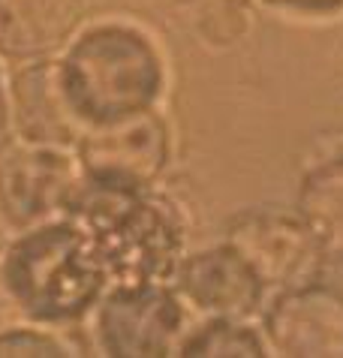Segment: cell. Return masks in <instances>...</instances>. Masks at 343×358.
<instances>
[{"mask_svg":"<svg viewBox=\"0 0 343 358\" xmlns=\"http://www.w3.org/2000/svg\"><path fill=\"white\" fill-rule=\"evenodd\" d=\"M106 289V268L73 217L18 229L0 241V322H36L78 334Z\"/></svg>","mask_w":343,"mask_h":358,"instance_id":"6da1fadb","label":"cell"},{"mask_svg":"<svg viewBox=\"0 0 343 358\" xmlns=\"http://www.w3.org/2000/svg\"><path fill=\"white\" fill-rule=\"evenodd\" d=\"M57 73L82 127L157 108L169 91V57L160 36L124 15L88 18L57 55Z\"/></svg>","mask_w":343,"mask_h":358,"instance_id":"7a4b0ae2","label":"cell"},{"mask_svg":"<svg viewBox=\"0 0 343 358\" xmlns=\"http://www.w3.org/2000/svg\"><path fill=\"white\" fill-rule=\"evenodd\" d=\"M66 217L85 229L115 283H172L187 253V211L178 199L145 187L120 190L82 178Z\"/></svg>","mask_w":343,"mask_h":358,"instance_id":"3957f363","label":"cell"},{"mask_svg":"<svg viewBox=\"0 0 343 358\" xmlns=\"http://www.w3.org/2000/svg\"><path fill=\"white\" fill-rule=\"evenodd\" d=\"M190 322L193 313L172 283H115L82 325L85 350L108 358L175 355Z\"/></svg>","mask_w":343,"mask_h":358,"instance_id":"277c9868","label":"cell"},{"mask_svg":"<svg viewBox=\"0 0 343 358\" xmlns=\"http://www.w3.org/2000/svg\"><path fill=\"white\" fill-rule=\"evenodd\" d=\"M73 154L85 181L120 190H145L157 187L169 172L175 133L157 106L112 124L85 127L73 145Z\"/></svg>","mask_w":343,"mask_h":358,"instance_id":"5b68a950","label":"cell"},{"mask_svg":"<svg viewBox=\"0 0 343 358\" xmlns=\"http://www.w3.org/2000/svg\"><path fill=\"white\" fill-rule=\"evenodd\" d=\"M223 238L250 262L268 292L322 280V268L328 265L298 211L247 208L229 217Z\"/></svg>","mask_w":343,"mask_h":358,"instance_id":"8992f818","label":"cell"},{"mask_svg":"<svg viewBox=\"0 0 343 358\" xmlns=\"http://www.w3.org/2000/svg\"><path fill=\"white\" fill-rule=\"evenodd\" d=\"M78 184L73 148L13 142L0 154V226L18 232L64 217Z\"/></svg>","mask_w":343,"mask_h":358,"instance_id":"52a82bcc","label":"cell"},{"mask_svg":"<svg viewBox=\"0 0 343 358\" xmlns=\"http://www.w3.org/2000/svg\"><path fill=\"white\" fill-rule=\"evenodd\" d=\"M172 286L187 310L202 320H259L271 295L226 238L187 250L172 274Z\"/></svg>","mask_w":343,"mask_h":358,"instance_id":"ba28073f","label":"cell"},{"mask_svg":"<svg viewBox=\"0 0 343 358\" xmlns=\"http://www.w3.org/2000/svg\"><path fill=\"white\" fill-rule=\"evenodd\" d=\"M259 331L268 355L343 358V292L322 280L271 292Z\"/></svg>","mask_w":343,"mask_h":358,"instance_id":"9c48e42d","label":"cell"},{"mask_svg":"<svg viewBox=\"0 0 343 358\" xmlns=\"http://www.w3.org/2000/svg\"><path fill=\"white\" fill-rule=\"evenodd\" d=\"M9 103L15 142L73 148L85 130L60 85L57 57L9 66Z\"/></svg>","mask_w":343,"mask_h":358,"instance_id":"30bf717a","label":"cell"},{"mask_svg":"<svg viewBox=\"0 0 343 358\" xmlns=\"http://www.w3.org/2000/svg\"><path fill=\"white\" fill-rule=\"evenodd\" d=\"M88 18V0H0V61L57 57Z\"/></svg>","mask_w":343,"mask_h":358,"instance_id":"8fae6325","label":"cell"},{"mask_svg":"<svg viewBox=\"0 0 343 358\" xmlns=\"http://www.w3.org/2000/svg\"><path fill=\"white\" fill-rule=\"evenodd\" d=\"M295 211L314 232L326 259L343 265V157H326L304 169Z\"/></svg>","mask_w":343,"mask_h":358,"instance_id":"7c38bea8","label":"cell"},{"mask_svg":"<svg viewBox=\"0 0 343 358\" xmlns=\"http://www.w3.org/2000/svg\"><path fill=\"white\" fill-rule=\"evenodd\" d=\"M181 358H265L268 346L253 320H202L193 316L175 346Z\"/></svg>","mask_w":343,"mask_h":358,"instance_id":"4fadbf2b","label":"cell"},{"mask_svg":"<svg viewBox=\"0 0 343 358\" xmlns=\"http://www.w3.org/2000/svg\"><path fill=\"white\" fill-rule=\"evenodd\" d=\"M190 27L202 45L232 48L253 27V0H190Z\"/></svg>","mask_w":343,"mask_h":358,"instance_id":"5bb4252c","label":"cell"},{"mask_svg":"<svg viewBox=\"0 0 343 358\" xmlns=\"http://www.w3.org/2000/svg\"><path fill=\"white\" fill-rule=\"evenodd\" d=\"M66 358L85 355L76 331L36 322H0V358Z\"/></svg>","mask_w":343,"mask_h":358,"instance_id":"9a60e30c","label":"cell"},{"mask_svg":"<svg viewBox=\"0 0 343 358\" xmlns=\"http://www.w3.org/2000/svg\"><path fill=\"white\" fill-rule=\"evenodd\" d=\"M256 3L277 9L280 15L304 18V22H322V18L343 15V0H256Z\"/></svg>","mask_w":343,"mask_h":358,"instance_id":"2e32d148","label":"cell"},{"mask_svg":"<svg viewBox=\"0 0 343 358\" xmlns=\"http://www.w3.org/2000/svg\"><path fill=\"white\" fill-rule=\"evenodd\" d=\"M15 142L13 130V103H9V64L0 61V154Z\"/></svg>","mask_w":343,"mask_h":358,"instance_id":"e0dca14e","label":"cell"},{"mask_svg":"<svg viewBox=\"0 0 343 358\" xmlns=\"http://www.w3.org/2000/svg\"><path fill=\"white\" fill-rule=\"evenodd\" d=\"M253 3H256V0H253Z\"/></svg>","mask_w":343,"mask_h":358,"instance_id":"ac0fdd59","label":"cell"}]
</instances>
